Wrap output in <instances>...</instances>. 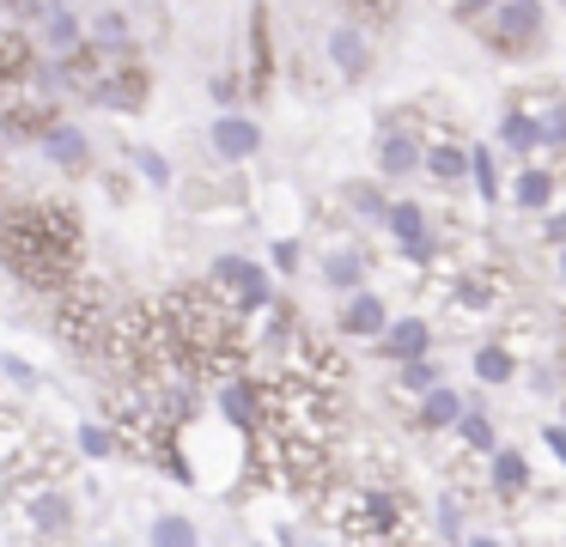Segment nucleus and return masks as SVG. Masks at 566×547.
<instances>
[{
	"instance_id": "17",
	"label": "nucleus",
	"mask_w": 566,
	"mask_h": 547,
	"mask_svg": "<svg viewBox=\"0 0 566 547\" xmlns=\"http://www.w3.org/2000/svg\"><path fill=\"white\" fill-rule=\"evenodd\" d=\"M469 365H475V377H481L488 389H500V383H512V377H517V359H512V347H500V340H488V347H475V359H469Z\"/></svg>"
},
{
	"instance_id": "30",
	"label": "nucleus",
	"mask_w": 566,
	"mask_h": 547,
	"mask_svg": "<svg viewBox=\"0 0 566 547\" xmlns=\"http://www.w3.org/2000/svg\"><path fill=\"white\" fill-rule=\"evenodd\" d=\"M111 444H116V438H111V432H104V425H98V420H86V425H80V456H92V462H104V456H111Z\"/></svg>"
},
{
	"instance_id": "8",
	"label": "nucleus",
	"mask_w": 566,
	"mask_h": 547,
	"mask_svg": "<svg viewBox=\"0 0 566 547\" xmlns=\"http://www.w3.org/2000/svg\"><path fill=\"white\" fill-rule=\"evenodd\" d=\"M38 31H43V49H50L55 61L74 55V49L86 43V24H80V12H74V7H50V12H38Z\"/></svg>"
},
{
	"instance_id": "6",
	"label": "nucleus",
	"mask_w": 566,
	"mask_h": 547,
	"mask_svg": "<svg viewBox=\"0 0 566 547\" xmlns=\"http://www.w3.org/2000/svg\"><path fill=\"white\" fill-rule=\"evenodd\" d=\"M43 158L62 170H86L92 165V134L80 128V122H55L50 134H43Z\"/></svg>"
},
{
	"instance_id": "16",
	"label": "nucleus",
	"mask_w": 566,
	"mask_h": 547,
	"mask_svg": "<svg viewBox=\"0 0 566 547\" xmlns=\"http://www.w3.org/2000/svg\"><path fill=\"white\" fill-rule=\"evenodd\" d=\"M420 170H427V177H439V182H463L469 177V152H463V146H451V140H439V146H427V152H420Z\"/></svg>"
},
{
	"instance_id": "36",
	"label": "nucleus",
	"mask_w": 566,
	"mask_h": 547,
	"mask_svg": "<svg viewBox=\"0 0 566 547\" xmlns=\"http://www.w3.org/2000/svg\"><path fill=\"white\" fill-rule=\"evenodd\" d=\"M530 383H536V389H554V383H560V371H554V365H536V371H530Z\"/></svg>"
},
{
	"instance_id": "27",
	"label": "nucleus",
	"mask_w": 566,
	"mask_h": 547,
	"mask_svg": "<svg viewBox=\"0 0 566 547\" xmlns=\"http://www.w3.org/2000/svg\"><path fill=\"white\" fill-rule=\"evenodd\" d=\"M396 377H402L408 396H427V389L439 383V365H432L427 353H420V359H396Z\"/></svg>"
},
{
	"instance_id": "10",
	"label": "nucleus",
	"mask_w": 566,
	"mask_h": 547,
	"mask_svg": "<svg viewBox=\"0 0 566 547\" xmlns=\"http://www.w3.org/2000/svg\"><path fill=\"white\" fill-rule=\"evenodd\" d=\"M554 194H560V177H554V170H542V165H524V170L512 177V201H517V213H548Z\"/></svg>"
},
{
	"instance_id": "23",
	"label": "nucleus",
	"mask_w": 566,
	"mask_h": 547,
	"mask_svg": "<svg viewBox=\"0 0 566 547\" xmlns=\"http://www.w3.org/2000/svg\"><path fill=\"white\" fill-rule=\"evenodd\" d=\"M432 529L444 535V541H469V517H463V498L444 493L439 505H432Z\"/></svg>"
},
{
	"instance_id": "7",
	"label": "nucleus",
	"mask_w": 566,
	"mask_h": 547,
	"mask_svg": "<svg viewBox=\"0 0 566 547\" xmlns=\"http://www.w3.org/2000/svg\"><path fill=\"white\" fill-rule=\"evenodd\" d=\"M420 152H427V140H420V134L384 128V140H378V170H384V177H415V170H420Z\"/></svg>"
},
{
	"instance_id": "37",
	"label": "nucleus",
	"mask_w": 566,
	"mask_h": 547,
	"mask_svg": "<svg viewBox=\"0 0 566 547\" xmlns=\"http://www.w3.org/2000/svg\"><path fill=\"white\" fill-rule=\"evenodd\" d=\"M31 7V19H38V12H50V7H67V0H25Z\"/></svg>"
},
{
	"instance_id": "26",
	"label": "nucleus",
	"mask_w": 566,
	"mask_h": 547,
	"mask_svg": "<svg viewBox=\"0 0 566 547\" xmlns=\"http://www.w3.org/2000/svg\"><path fill=\"white\" fill-rule=\"evenodd\" d=\"M92 43H98V49H128V43H135L128 12H98V19H92Z\"/></svg>"
},
{
	"instance_id": "20",
	"label": "nucleus",
	"mask_w": 566,
	"mask_h": 547,
	"mask_svg": "<svg viewBox=\"0 0 566 547\" xmlns=\"http://www.w3.org/2000/svg\"><path fill=\"white\" fill-rule=\"evenodd\" d=\"M31 523H38L43 535H62L67 523H74V505H67L62 493H43V498H31Z\"/></svg>"
},
{
	"instance_id": "29",
	"label": "nucleus",
	"mask_w": 566,
	"mask_h": 547,
	"mask_svg": "<svg viewBox=\"0 0 566 547\" xmlns=\"http://www.w3.org/2000/svg\"><path fill=\"white\" fill-rule=\"evenodd\" d=\"M128 158H135V170L153 182V189H171V165H165V152H153V146H135Z\"/></svg>"
},
{
	"instance_id": "39",
	"label": "nucleus",
	"mask_w": 566,
	"mask_h": 547,
	"mask_svg": "<svg viewBox=\"0 0 566 547\" xmlns=\"http://www.w3.org/2000/svg\"><path fill=\"white\" fill-rule=\"evenodd\" d=\"M560 425H566V420H560Z\"/></svg>"
},
{
	"instance_id": "12",
	"label": "nucleus",
	"mask_w": 566,
	"mask_h": 547,
	"mask_svg": "<svg viewBox=\"0 0 566 547\" xmlns=\"http://www.w3.org/2000/svg\"><path fill=\"white\" fill-rule=\"evenodd\" d=\"M500 146H505V152H517V158L542 152V122H536V109H530L524 97H517V104L500 116Z\"/></svg>"
},
{
	"instance_id": "38",
	"label": "nucleus",
	"mask_w": 566,
	"mask_h": 547,
	"mask_svg": "<svg viewBox=\"0 0 566 547\" xmlns=\"http://www.w3.org/2000/svg\"><path fill=\"white\" fill-rule=\"evenodd\" d=\"M554 274H560V286H566V243H560V267H554Z\"/></svg>"
},
{
	"instance_id": "11",
	"label": "nucleus",
	"mask_w": 566,
	"mask_h": 547,
	"mask_svg": "<svg viewBox=\"0 0 566 547\" xmlns=\"http://www.w3.org/2000/svg\"><path fill=\"white\" fill-rule=\"evenodd\" d=\"M488 474H493V493L500 498H517L530 486V456L517 444H493L488 450Z\"/></svg>"
},
{
	"instance_id": "21",
	"label": "nucleus",
	"mask_w": 566,
	"mask_h": 547,
	"mask_svg": "<svg viewBox=\"0 0 566 547\" xmlns=\"http://www.w3.org/2000/svg\"><path fill=\"white\" fill-rule=\"evenodd\" d=\"M469 177H475L481 201H500V158H493V146H469Z\"/></svg>"
},
{
	"instance_id": "33",
	"label": "nucleus",
	"mask_w": 566,
	"mask_h": 547,
	"mask_svg": "<svg viewBox=\"0 0 566 547\" xmlns=\"http://www.w3.org/2000/svg\"><path fill=\"white\" fill-rule=\"evenodd\" d=\"M274 267H281V274H293V267H298V243H293V238L274 243Z\"/></svg>"
},
{
	"instance_id": "4",
	"label": "nucleus",
	"mask_w": 566,
	"mask_h": 547,
	"mask_svg": "<svg viewBox=\"0 0 566 547\" xmlns=\"http://www.w3.org/2000/svg\"><path fill=\"white\" fill-rule=\"evenodd\" d=\"M323 49H329V61H335V73H342V80H366V67H371V36L359 31V24H335V31L323 36Z\"/></svg>"
},
{
	"instance_id": "2",
	"label": "nucleus",
	"mask_w": 566,
	"mask_h": 547,
	"mask_svg": "<svg viewBox=\"0 0 566 547\" xmlns=\"http://www.w3.org/2000/svg\"><path fill=\"white\" fill-rule=\"evenodd\" d=\"M208 146L226 158V165H244V158H256V152H262L256 116H244V109H220V116H213V128H208Z\"/></svg>"
},
{
	"instance_id": "14",
	"label": "nucleus",
	"mask_w": 566,
	"mask_h": 547,
	"mask_svg": "<svg viewBox=\"0 0 566 547\" xmlns=\"http://www.w3.org/2000/svg\"><path fill=\"white\" fill-rule=\"evenodd\" d=\"M323 286H335V292L366 286V255L359 250H329L323 255Z\"/></svg>"
},
{
	"instance_id": "9",
	"label": "nucleus",
	"mask_w": 566,
	"mask_h": 547,
	"mask_svg": "<svg viewBox=\"0 0 566 547\" xmlns=\"http://www.w3.org/2000/svg\"><path fill=\"white\" fill-rule=\"evenodd\" d=\"M378 340H384L390 359H420V353L432 347V323H427V316H390Z\"/></svg>"
},
{
	"instance_id": "13",
	"label": "nucleus",
	"mask_w": 566,
	"mask_h": 547,
	"mask_svg": "<svg viewBox=\"0 0 566 547\" xmlns=\"http://www.w3.org/2000/svg\"><path fill=\"white\" fill-rule=\"evenodd\" d=\"M457 420H463V396L432 383L427 396H420V425H427V432H444V425H457Z\"/></svg>"
},
{
	"instance_id": "1",
	"label": "nucleus",
	"mask_w": 566,
	"mask_h": 547,
	"mask_svg": "<svg viewBox=\"0 0 566 547\" xmlns=\"http://www.w3.org/2000/svg\"><path fill=\"white\" fill-rule=\"evenodd\" d=\"M475 24H481V36H488L500 55H530V49L542 43V31H548L542 0H493Z\"/></svg>"
},
{
	"instance_id": "31",
	"label": "nucleus",
	"mask_w": 566,
	"mask_h": 547,
	"mask_svg": "<svg viewBox=\"0 0 566 547\" xmlns=\"http://www.w3.org/2000/svg\"><path fill=\"white\" fill-rule=\"evenodd\" d=\"M451 298H457V311H469V316H481V311H488V304H493V292H488V286H481V280H463V286H457V292H451Z\"/></svg>"
},
{
	"instance_id": "22",
	"label": "nucleus",
	"mask_w": 566,
	"mask_h": 547,
	"mask_svg": "<svg viewBox=\"0 0 566 547\" xmlns=\"http://www.w3.org/2000/svg\"><path fill=\"white\" fill-rule=\"evenodd\" d=\"M530 109H536V122H542V146H566V97H524Z\"/></svg>"
},
{
	"instance_id": "25",
	"label": "nucleus",
	"mask_w": 566,
	"mask_h": 547,
	"mask_svg": "<svg viewBox=\"0 0 566 547\" xmlns=\"http://www.w3.org/2000/svg\"><path fill=\"white\" fill-rule=\"evenodd\" d=\"M359 511H366V529L371 535H390L396 523H402V505H396L390 493H366V498H359Z\"/></svg>"
},
{
	"instance_id": "18",
	"label": "nucleus",
	"mask_w": 566,
	"mask_h": 547,
	"mask_svg": "<svg viewBox=\"0 0 566 547\" xmlns=\"http://www.w3.org/2000/svg\"><path fill=\"white\" fill-rule=\"evenodd\" d=\"M384 225H390V238H396V243H408V238H427L432 219H427V207H420V201H390Z\"/></svg>"
},
{
	"instance_id": "32",
	"label": "nucleus",
	"mask_w": 566,
	"mask_h": 547,
	"mask_svg": "<svg viewBox=\"0 0 566 547\" xmlns=\"http://www.w3.org/2000/svg\"><path fill=\"white\" fill-rule=\"evenodd\" d=\"M0 371L13 377V383H19V389H38V371H31V365H25V359H19V353H0Z\"/></svg>"
},
{
	"instance_id": "19",
	"label": "nucleus",
	"mask_w": 566,
	"mask_h": 547,
	"mask_svg": "<svg viewBox=\"0 0 566 547\" xmlns=\"http://www.w3.org/2000/svg\"><path fill=\"white\" fill-rule=\"evenodd\" d=\"M147 541H153V547H189V541H201V529L171 511V517H153V523H147Z\"/></svg>"
},
{
	"instance_id": "34",
	"label": "nucleus",
	"mask_w": 566,
	"mask_h": 547,
	"mask_svg": "<svg viewBox=\"0 0 566 547\" xmlns=\"http://www.w3.org/2000/svg\"><path fill=\"white\" fill-rule=\"evenodd\" d=\"M542 238L560 250V243H566V213H548V219H542Z\"/></svg>"
},
{
	"instance_id": "15",
	"label": "nucleus",
	"mask_w": 566,
	"mask_h": 547,
	"mask_svg": "<svg viewBox=\"0 0 566 547\" xmlns=\"http://www.w3.org/2000/svg\"><path fill=\"white\" fill-rule=\"evenodd\" d=\"M457 438H463L475 456H488L493 444H500V432H493V420H488V401H463V420H457Z\"/></svg>"
},
{
	"instance_id": "28",
	"label": "nucleus",
	"mask_w": 566,
	"mask_h": 547,
	"mask_svg": "<svg viewBox=\"0 0 566 547\" xmlns=\"http://www.w3.org/2000/svg\"><path fill=\"white\" fill-rule=\"evenodd\" d=\"M347 201H354V213L366 219V225H384V213H390V201H384L378 189H366V182H354V189H347Z\"/></svg>"
},
{
	"instance_id": "5",
	"label": "nucleus",
	"mask_w": 566,
	"mask_h": 547,
	"mask_svg": "<svg viewBox=\"0 0 566 547\" xmlns=\"http://www.w3.org/2000/svg\"><path fill=\"white\" fill-rule=\"evenodd\" d=\"M384 323H390V304H384L378 292H366V286L347 292V304H342V335H354V340H378V335H384Z\"/></svg>"
},
{
	"instance_id": "24",
	"label": "nucleus",
	"mask_w": 566,
	"mask_h": 547,
	"mask_svg": "<svg viewBox=\"0 0 566 547\" xmlns=\"http://www.w3.org/2000/svg\"><path fill=\"white\" fill-rule=\"evenodd\" d=\"M220 413L232 425H256V389H250V383H226L220 389Z\"/></svg>"
},
{
	"instance_id": "35",
	"label": "nucleus",
	"mask_w": 566,
	"mask_h": 547,
	"mask_svg": "<svg viewBox=\"0 0 566 547\" xmlns=\"http://www.w3.org/2000/svg\"><path fill=\"white\" fill-rule=\"evenodd\" d=\"M542 444H548V450H554V462L566 469V425H548V432H542Z\"/></svg>"
},
{
	"instance_id": "3",
	"label": "nucleus",
	"mask_w": 566,
	"mask_h": 547,
	"mask_svg": "<svg viewBox=\"0 0 566 547\" xmlns=\"http://www.w3.org/2000/svg\"><path fill=\"white\" fill-rule=\"evenodd\" d=\"M213 280L238 292V311H269V274L250 255H213Z\"/></svg>"
}]
</instances>
